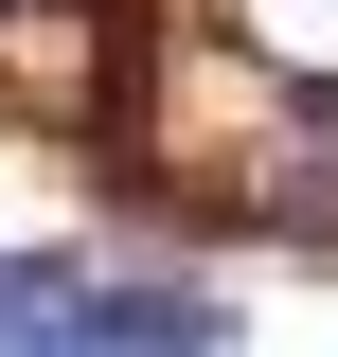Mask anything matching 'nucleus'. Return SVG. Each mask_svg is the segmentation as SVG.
<instances>
[{"instance_id": "f257e3e1", "label": "nucleus", "mask_w": 338, "mask_h": 357, "mask_svg": "<svg viewBox=\"0 0 338 357\" xmlns=\"http://www.w3.org/2000/svg\"><path fill=\"white\" fill-rule=\"evenodd\" d=\"M0 18H36V0H0Z\"/></svg>"}]
</instances>
